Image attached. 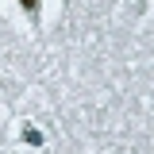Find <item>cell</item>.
<instances>
[{"label": "cell", "mask_w": 154, "mask_h": 154, "mask_svg": "<svg viewBox=\"0 0 154 154\" xmlns=\"http://www.w3.org/2000/svg\"><path fill=\"white\" fill-rule=\"evenodd\" d=\"M19 4H23L27 12H38V0H19Z\"/></svg>", "instance_id": "obj_1"}]
</instances>
